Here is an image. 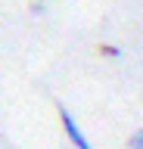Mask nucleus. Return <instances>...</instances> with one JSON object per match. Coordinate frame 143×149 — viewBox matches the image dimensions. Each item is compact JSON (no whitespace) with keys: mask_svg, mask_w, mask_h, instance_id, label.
I'll return each instance as SVG.
<instances>
[{"mask_svg":"<svg viewBox=\"0 0 143 149\" xmlns=\"http://www.w3.org/2000/svg\"><path fill=\"white\" fill-rule=\"evenodd\" d=\"M128 149H143V127H137L131 137H128Z\"/></svg>","mask_w":143,"mask_h":149,"instance_id":"obj_3","label":"nucleus"},{"mask_svg":"<svg viewBox=\"0 0 143 149\" xmlns=\"http://www.w3.org/2000/svg\"><path fill=\"white\" fill-rule=\"evenodd\" d=\"M56 112H59V121H62V130H66V137L72 140V146L75 149H93L90 146V140L84 137V130L78 127V121H75V115L66 109V106H56Z\"/></svg>","mask_w":143,"mask_h":149,"instance_id":"obj_1","label":"nucleus"},{"mask_svg":"<svg viewBox=\"0 0 143 149\" xmlns=\"http://www.w3.org/2000/svg\"><path fill=\"white\" fill-rule=\"evenodd\" d=\"M100 56H103V59H121L124 50L115 47V44H103V47H100Z\"/></svg>","mask_w":143,"mask_h":149,"instance_id":"obj_2","label":"nucleus"}]
</instances>
